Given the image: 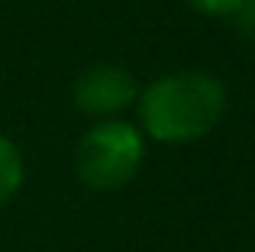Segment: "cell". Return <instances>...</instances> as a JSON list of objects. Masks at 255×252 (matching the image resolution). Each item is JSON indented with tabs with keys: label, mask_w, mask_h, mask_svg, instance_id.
Returning <instances> with one entry per match:
<instances>
[{
	"label": "cell",
	"mask_w": 255,
	"mask_h": 252,
	"mask_svg": "<svg viewBox=\"0 0 255 252\" xmlns=\"http://www.w3.org/2000/svg\"><path fill=\"white\" fill-rule=\"evenodd\" d=\"M226 88L207 71H171L139 91L142 136L165 145H191L220 123Z\"/></svg>",
	"instance_id": "cell-1"
},
{
	"label": "cell",
	"mask_w": 255,
	"mask_h": 252,
	"mask_svg": "<svg viewBox=\"0 0 255 252\" xmlns=\"http://www.w3.org/2000/svg\"><path fill=\"white\" fill-rule=\"evenodd\" d=\"M145 162V136L126 120H100L75 149V175L94 191H120Z\"/></svg>",
	"instance_id": "cell-2"
},
{
	"label": "cell",
	"mask_w": 255,
	"mask_h": 252,
	"mask_svg": "<svg viewBox=\"0 0 255 252\" xmlns=\"http://www.w3.org/2000/svg\"><path fill=\"white\" fill-rule=\"evenodd\" d=\"M132 101H139V84L120 65H94L75 81V104L87 117L117 120Z\"/></svg>",
	"instance_id": "cell-3"
},
{
	"label": "cell",
	"mask_w": 255,
	"mask_h": 252,
	"mask_svg": "<svg viewBox=\"0 0 255 252\" xmlns=\"http://www.w3.org/2000/svg\"><path fill=\"white\" fill-rule=\"evenodd\" d=\"M26 181V162H23V152L16 149L10 136L0 132V207L10 204L13 197L19 194Z\"/></svg>",
	"instance_id": "cell-4"
},
{
	"label": "cell",
	"mask_w": 255,
	"mask_h": 252,
	"mask_svg": "<svg viewBox=\"0 0 255 252\" xmlns=\"http://www.w3.org/2000/svg\"><path fill=\"white\" fill-rule=\"evenodd\" d=\"M187 3L207 16H236L249 0H187Z\"/></svg>",
	"instance_id": "cell-5"
},
{
	"label": "cell",
	"mask_w": 255,
	"mask_h": 252,
	"mask_svg": "<svg viewBox=\"0 0 255 252\" xmlns=\"http://www.w3.org/2000/svg\"><path fill=\"white\" fill-rule=\"evenodd\" d=\"M249 3H252V6H255V0H249Z\"/></svg>",
	"instance_id": "cell-6"
}]
</instances>
